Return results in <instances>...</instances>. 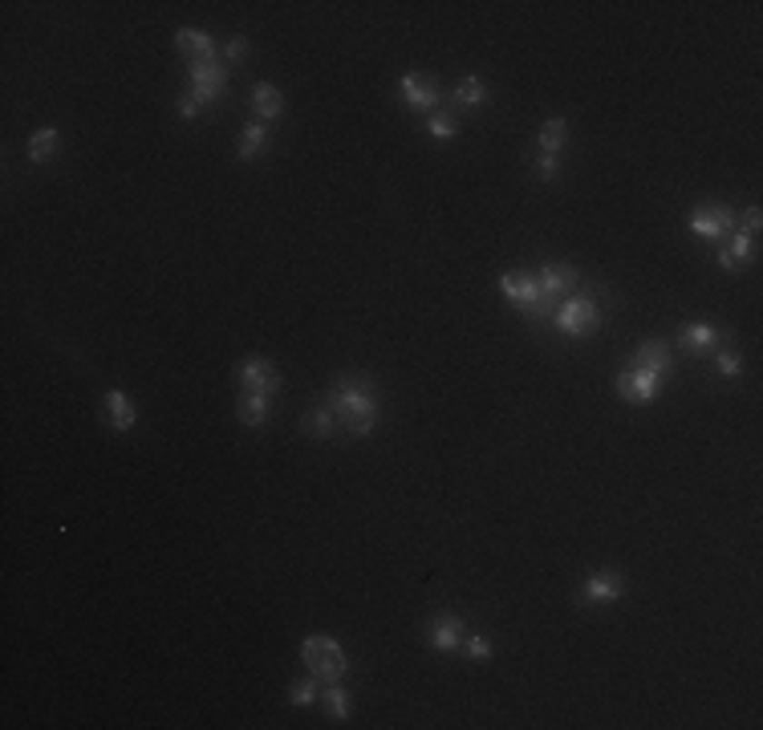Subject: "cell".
Instances as JSON below:
<instances>
[{"instance_id": "cell-1", "label": "cell", "mask_w": 763, "mask_h": 730, "mask_svg": "<svg viewBox=\"0 0 763 730\" xmlns=\"http://www.w3.org/2000/svg\"><path fill=\"white\" fill-rule=\"evenodd\" d=\"M325 410L333 414L337 430L353 434V439H366L382 410L374 381L366 373H342V378H333V386L325 394Z\"/></svg>"}, {"instance_id": "cell-2", "label": "cell", "mask_w": 763, "mask_h": 730, "mask_svg": "<svg viewBox=\"0 0 763 730\" xmlns=\"http://www.w3.org/2000/svg\"><path fill=\"white\" fill-rule=\"evenodd\" d=\"M552 325H557L565 337H593L597 325H601L597 292L585 289V292H572V297H565L557 304V312H552Z\"/></svg>"}, {"instance_id": "cell-3", "label": "cell", "mask_w": 763, "mask_h": 730, "mask_svg": "<svg viewBox=\"0 0 763 730\" xmlns=\"http://www.w3.org/2000/svg\"><path fill=\"white\" fill-rule=\"evenodd\" d=\"M301 657H305L309 674L317 677V682H337V677L345 674V649L337 646L333 637H305L301 641Z\"/></svg>"}, {"instance_id": "cell-4", "label": "cell", "mask_w": 763, "mask_h": 730, "mask_svg": "<svg viewBox=\"0 0 763 730\" xmlns=\"http://www.w3.org/2000/svg\"><path fill=\"white\" fill-rule=\"evenodd\" d=\"M500 289H504L511 309H520L528 321H536V325H549V321H552V312L544 309V301H540V284H536V276L504 272V276H500Z\"/></svg>"}, {"instance_id": "cell-5", "label": "cell", "mask_w": 763, "mask_h": 730, "mask_svg": "<svg viewBox=\"0 0 763 730\" xmlns=\"http://www.w3.org/2000/svg\"><path fill=\"white\" fill-rule=\"evenodd\" d=\"M735 223H739V212L727 203H699L695 212H690V232L702 240H723L735 232Z\"/></svg>"}, {"instance_id": "cell-6", "label": "cell", "mask_w": 763, "mask_h": 730, "mask_svg": "<svg viewBox=\"0 0 763 730\" xmlns=\"http://www.w3.org/2000/svg\"><path fill=\"white\" fill-rule=\"evenodd\" d=\"M187 69H191V98H195L199 106H207V102H215V98H223V94H228V74H223L220 57H212V61H187Z\"/></svg>"}, {"instance_id": "cell-7", "label": "cell", "mask_w": 763, "mask_h": 730, "mask_svg": "<svg viewBox=\"0 0 763 730\" xmlns=\"http://www.w3.org/2000/svg\"><path fill=\"white\" fill-rule=\"evenodd\" d=\"M536 284H540V301H544V309L549 312H557V304L572 297L577 292V284H580V276H577V268L572 264H544L540 272H536Z\"/></svg>"}, {"instance_id": "cell-8", "label": "cell", "mask_w": 763, "mask_h": 730, "mask_svg": "<svg viewBox=\"0 0 763 730\" xmlns=\"http://www.w3.org/2000/svg\"><path fill=\"white\" fill-rule=\"evenodd\" d=\"M398 90H402L406 106H411L414 114H439V106H443V85L422 74H402L398 77Z\"/></svg>"}, {"instance_id": "cell-9", "label": "cell", "mask_w": 763, "mask_h": 730, "mask_svg": "<svg viewBox=\"0 0 763 730\" xmlns=\"http://www.w3.org/2000/svg\"><path fill=\"white\" fill-rule=\"evenodd\" d=\"M240 381H244V390H253V394H264V398L281 394V386H284L281 370H276L268 358H256V353L240 361Z\"/></svg>"}, {"instance_id": "cell-10", "label": "cell", "mask_w": 763, "mask_h": 730, "mask_svg": "<svg viewBox=\"0 0 763 730\" xmlns=\"http://www.w3.org/2000/svg\"><path fill=\"white\" fill-rule=\"evenodd\" d=\"M658 386H662V378H658V373L634 370V365H629V370L618 378V394L626 398L629 406H649L658 398Z\"/></svg>"}, {"instance_id": "cell-11", "label": "cell", "mask_w": 763, "mask_h": 730, "mask_svg": "<svg viewBox=\"0 0 763 730\" xmlns=\"http://www.w3.org/2000/svg\"><path fill=\"white\" fill-rule=\"evenodd\" d=\"M621 593H626V580H621L618 572H593V577L580 585L577 605H613V601H621Z\"/></svg>"}, {"instance_id": "cell-12", "label": "cell", "mask_w": 763, "mask_h": 730, "mask_svg": "<svg viewBox=\"0 0 763 730\" xmlns=\"http://www.w3.org/2000/svg\"><path fill=\"white\" fill-rule=\"evenodd\" d=\"M629 365L634 370H649L658 378H670L674 373V358H670V345L666 341H641L634 353H629Z\"/></svg>"}, {"instance_id": "cell-13", "label": "cell", "mask_w": 763, "mask_h": 730, "mask_svg": "<svg viewBox=\"0 0 763 730\" xmlns=\"http://www.w3.org/2000/svg\"><path fill=\"white\" fill-rule=\"evenodd\" d=\"M427 637L431 646L439 649V654H451V649H459V641H463V617L455 613H435L427 625Z\"/></svg>"}, {"instance_id": "cell-14", "label": "cell", "mask_w": 763, "mask_h": 730, "mask_svg": "<svg viewBox=\"0 0 763 730\" xmlns=\"http://www.w3.org/2000/svg\"><path fill=\"white\" fill-rule=\"evenodd\" d=\"M718 341H727V333L715 329V325H707V321H695V325L679 329V350L682 353H707V350H715Z\"/></svg>"}, {"instance_id": "cell-15", "label": "cell", "mask_w": 763, "mask_h": 730, "mask_svg": "<svg viewBox=\"0 0 763 730\" xmlns=\"http://www.w3.org/2000/svg\"><path fill=\"white\" fill-rule=\"evenodd\" d=\"M175 45H179V54H183L187 61H212V57H220V45H215V41L207 37L203 29H179L175 33Z\"/></svg>"}, {"instance_id": "cell-16", "label": "cell", "mask_w": 763, "mask_h": 730, "mask_svg": "<svg viewBox=\"0 0 763 730\" xmlns=\"http://www.w3.org/2000/svg\"><path fill=\"white\" fill-rule=\"evenodd\" d=\"M756 252V236H748V232H731V243H723L718 248V268L723 272H739V264Z\"/></svg>"}, {"instance_id": "cell-17", "label": "cell", "mask_w": 763, "mask_h": 730, "mask_svg": "<svg viewBox=\"0 0 763 730\" xmlns=\"http://www.w3.org/2000/svg\"><path fill=\"white\" fill-rule=\"evenodd\" d=\"M253 110H256V118H260V122L281 118V114H284V94L276 90V85H268V82L253 85Z\"/></svg>"}, {"instance_id": "cell-18", "label": "cell", "mask_w": 763, "mask_h": 730, "mask_svg": "<svg viewBox=\"0 0 763 730\" xmlns=\"http://www.w3.org/2000/svg\"><path fill=\"white\" fill-rule=\"evenodd\" d=\"M236 414H240V422H244V426L260 430V426L268 422V398L264 394H253V390H244V394H240Z\"/></svg>"}, {"instance_id": "cell-19", "label": "cell", "mask_w": 763, "mask_h": 730, "mask_svg": "<svg viewBox=\"0 0 763 730\" xmlns=\"http://www.w3.org/2000/svg\"><path fill=\"white\" fill-rule=\"evenodd\" d=\"M57 151H62V134H57L54 126L37 130V134L29 138V159H33V163H49Z\"/></svg>"}, {"instance_id": "cell-20", "label": "cell", "mask_w": 763, "mask_h": 730, "mask_svg": "<svg viewBox=\"0 0 763 730\" xmlns=\"http://www.w3.org/2000/svg\"><path fill=\"white\" fill-rule=\"evenodd\" d=\"M106 414H110L114 430H130V426H134V406H130V398L123 390H110L106 394Z\"/></svg>"}, {"instance_id": "cell-21", "label": "cell", "mask_w": 763, "mask_h": 730, "mask_svg": "<svg viewBox=\"0 0 763 730\" xmlns=\"http://www.w3.org/2000/svg\"><path fill=\"white\" fill-rule=\"evenodd\" d=\"M321 706H325L333 718H350V715H353L350 690H345V686H337V682H329L325 690H321Z\"/></svg>"}, {"instance_id": "cell-22", "label": "cell", "mask_w": 763, "mask_h": 730, "mask_svg": "<svg viewBox=\"0 0 763 730\" xmlns=\"http://www.w3.org/2000/svg\"><path fill=\"white\" fill-rule=\"evenodd\" d=\"M301 430H305L309 439H333L337 422H333V414L321 406V410H305V414H301Z\"/></svg>"}, {"instance_id": "cell-23", "label": "cell", "mask_w": 763, "mask_h": 730, "mask_svg": "<svg viewBox=\"0 0 763 730\" xmlns=\"http://www.w3.org/2000/svg\"><path fill=\"white\" fill-rule=\"evenodd\" d=\"M268 146V130H264V122H248L244 130H240V146H236V154L240 159H256L260 151Z\"/></svg>"}, {"instance_id": "cell-24", "label": "cell", "mask_w": 763, "mask_h": 730, "mask_svg": "<svg viewBox=\"0 0 763 730\" xmlns=\"http://www.w3.org/2000/svg\"><path fill=\"white\" fill-rule=\"evenodd\" d=\"M565 134H569V122L565 118H549L540 126V138H536V143H540V154H557L560 146H565Z\"/></svg>"}, {"instance_id": "cell-25", "label": "cell", "mask_w": 763, "mask_h": 730, "mask_svg": "<svg viewBox=\"0 0 763 730\" xmlns=\"http://www.w3.org/2000/svg\"><path fill=\"white\" fill-rule=\"evenodd\" d=\"M488 102V85L480 82V77H463V82L455 85V106L471 110V106H483Z\"/></svg>"}, {"instance_id": "cell-26", "label": "cell", "mask_w": 763, "mask_h": 730, "mask_svg": "<svg viewBox=\"0 0 763 730\" xmlns=\"http://www.w3.org/2000/svg\"><path fill=\"white\" fill-rule=\"evenodd\" d=\"M317 698H321L317 677H305V682H292L289 686V702H292V706H313Z\"/></svg>"}, {"instance_id": "cell-27", "label": "cell", "mask_w": 763, "mask_h": 730, "mask_svg": "<svg viewBox=\"0 0 763 730\" xmlns=\"http://www.w3.org/2000/svg\"><path fill=\"white\" fill-rule=\"evenodd\" d=\"M427 130H431L435 138H443V143H447V138H455V130H459V126H455V118H447V114H431Z\"/></svg>"}, {"instance_id": "cell-28", "label": "cell", "mask_w": 763, "mask_h": 730, "mask_svg": "<svg viewBox=\"0 0 763 730\" xmlns=\"http://www.w3.org/2000/svg\"><path fill=\"white\" fill-rule=\"evenodd\" d=\"M715 365H718V373H723V378H739V373H743V361L735 358V353H718Z\"/></svg>"}, {"instance_id": "cell-29", "label": "cell", "mask_w": 763, "mask_h": 730, "mask_svg": "<svg viewBox=\"0 0 763 730\" xmlns=\"http://www.w3.org/2000/svg\"><path fill=\"white\" fill-rule=\"evenodd\" d=\"M467 657H471V662H488V657H491V641L488 637H471V641H467Z\"/></svg>"}, {"instance_id": "cell-30", "label": "cell", "mask_w": 763, "mask_h": 730, "mask_svg": "<svg viewBox=\"0 0 763 730\" xmlns=\"http://www.w3.org/2000/svg\"><path fill=\"white\" fill-rule=\"evenodd\" d=\"M536 175H540L544 182L557 179V154H536Z\"/></svg>"}, {"instance_id": "cell-31", "label": "cell", "mask_w": 763, "mask_h": 730, "mask_svg": "<svg viewBox=\"0 0 763 730\" xmlns=\"http://www.w3.org/2000/svg\"><path fill=\"white\" fill-rule=\"evenodd\" d=\"M223 57H228V61H244L248 57V41L244 37H232L228 45H223Z\"/></svg>"}, {"instance_id": "cell-32", "label": "cell", "mask_w": 763, "mask_h": 730, "mask_svg": "<svg viewBox=\"0 0 763 730\" xmlns=\"http://www.w3.org/2000/svg\"><path fill=\"white\" fill-rule=\"evenodd\" d=\"M759 223H763L759 207H748V212H743V228L739 232H748V236H759Z\"/></svg>"}, {"instance_id": "cell-33", "label": "cell", "mask_w": 763, "mask_h": 730, "mask_svg": "<svg viewBox=\"0 0 763 730\" xmlns=\"http://www.w3.org/2000/svg\"><path fill=\"white\" fill-rule=\"evenodd\" d=\"M199 110H203V106H199V102L191 98V94H183V98H179V114H183V118H195Z\"/></svg>"}]
</instances>
